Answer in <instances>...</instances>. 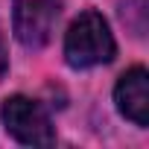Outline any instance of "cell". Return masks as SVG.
Segmentation results:
<instances>
[{"instance_id":"6da1fadb","label":"cell","mask_w":149,"mask_h":149,"mask_svg":"<svg viewBox=\"0 0 149 149\" xmlns=\"http://www.w3.org/2000/svg\"><path fill=\"white\" fill-rule=\"evenodd\" d=\"M114 53H117V44L108 29V21L94 9L82 12L64 35V61L76 70L105 64L114 58Z\"/></svg>"},{"instance_id":"7a4b0ae2","label":"cell","mask_w":149,"mask_h":149,"mask_svg":"<svg viewBox=\"0 0 149 149\" xmlns=\"http://www.w3.org/2000/svg\"><path fill=\"white\" fill-rule=\"evenodd\" d=\"M0 120H3L6 132L26 146H47L56 140L50 114L41 108V102L29 97H9L0 105Z\"/></svg>"},{"instance_id":"3957f363","label":"cell","mask_w":149,"mask_h":149,"mask_svg":"<svg viewBox=\"0 0 149 149\" xmlns=\"http://www.w3.org/2000/svg\"><path fill=\"white\" fill-rule=\"evenodd\" d=\"M61 15V0H12V29L26 50H38L50 41Z\"/></svg>"},{"instance_id":"277c9868","label":"cell","mask_w":149,"mask_h":149,"mask_svg":"<svg viewBox=\"0 0 149 149\" xmlns=\"http://www.w3.org/2000/svg\"><path fill=\"white\" fill-rule=\"evenodd\" d=\"M114 102L126 120L140 129L149 126V73L143 67H132L120 76L114 88Z\"/></svg>"},{"instance_id":"5b68a950","label":"cell","mask_w":149,"mask_h":149,"mask_svg":"<svg viewBox=\"0 0 149 149\" xmlns=\"http://www.w3.org/2000/svg\"><path fill=\"white\" fill-rule=\"evenodd\" d=\"M6 67H9V58H6V47H3V38H0V76L6 73Z\"/></svg>"}]
</instances>
